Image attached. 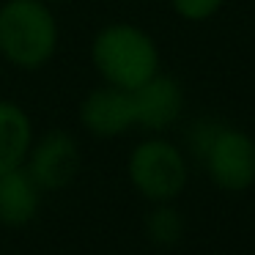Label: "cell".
<instances>
[{
	"instance_id": "4",
	"label": "cell",
	"mask_w": 255,
	"mask_h": 255,
	"mask_svg": "<svg viewBox=\"0 0 255 255\" xmlns=\"http://www.w3.org/2000/svg\"><path fill=\"white\" fill-rule=\"evenodd\" d=\"M198 162L217 189L247 192L255 184V137L239 127L217 124Z\"/></svg>"
},
{
	"instance_id": "11",
	"label": "cell",
	"mask_w": 255,
	"mask_h": 255,
	"mask_svg": "<svg viewBox=\"0 0 255 255\" xmlns=\"http://www.w3.org/2000/svg\"><path fill=\"white\" fill-rule=\"evenodd\" d=\"M222 6H225V0H170L173 14L178 19H184V22H192V25L214 19L222 11Z\"/></svg>"
},
{
	"instance_id": "7",
	"label": "cell",
	"mask_w": 255,
	"mask_h": 255,
	"mask_svg": "<svg viewBox=\"0 0 255 255\" xmlns=\"http://www.w3.org/2000/svg\"><path fill=\"white\" fill-rule=\"evenodd\" d=\"M80 127L96 140H113L134 129L132 94L116 85H105L88 91L77 107Z\"/></svg>"
},
{
	"instance_id": "3",
	"label": "cell",
	"mask_w": 255,
	"mask_h": 255,
	"mask_svg": "<svg viewBox=\"0 0 255 255\" xmlns=\"http://www.w3.org/2000/svg\"><path fill=\"white\" fill-rule=\"evenodd\" d=\"M127 176L148 203H176L189 181V156L162 134L140 140L127 156Z\"/></svg>"
},
{
	"instance_id": "8",
	"label": "cell",
	"mask_w": 255,
	"mask_h": 255,
	"mask_svg": "<svg viewBox=\"0 0 255 255\" xmlns=\"http://www.w3.org/2000/svg\"><path fill=\"white\" fill-rule=\"evenodd\" d=\"M41 187L22 167L0 173V225L25 228L36 220L41 209Z\"/></svg>"
},
{
	"instance_id": "2",
	"label": "cell",
	"mask_w": 255,
	"mask_h": 255,
	"mask_svg": "<svg viewBox=\"0 0 255 255\" xmlns=\"http://www.w3.org/2000/svg\"><path fill=\"white\" fill-rule=\"evenodd\" d=\"M61 28L44 0H3L0 3V58L19 72L47 66L58 52Z\"/></svg>"
},
{
	"instance_id": "6",
	"label": "cell",
	"mask_w": 255,
	"mask_h": 255,
	"mask_svg": "<svg viewBox=\"0 0 255 255\" xmlns=\"http://www.w3.org/2000/svg\"><path fill=\"white\" fill-rule=\"evenodd\" d=\"M129 94H132L134 129H143L148 134H165L184 116V88L176 77L165 72H156Z\"/></svg>"
},
{
	"instance_id": "9",
	"label": "cell",
	"mask_w": 255,
	"mask_h": 255,
	"mask_svg": "<svg viewBox=\"0 0 255 255\" xmlns=\"http://www.w3.org/2000/svg\"><path fill=\"white\" fill-rule=\"evenodd\" d=\"M36 140L33 118L14 99H0V173L22 167Z\"/></svg>"
},
{
	"instance_id": "5",
	"label": "cell",
	"mask_w": 255,
	"mask_h": 255,
	"mask_svg": "<svg viewBox=\"0 0 255 255\" xmlns=\"http://www.w3.org/2000/svg\"><path fill=\"white\" fill-rule=\"evenodd\" d=\"M83 165V151L72 132L66 129H50L33 140L25 159V170L30 173L41 192H61L74 184Z\"/></svg>"
},
{
	"instance_id": "12",
	"label": "cell",
	"mask_w": 255,
	"mask_h": 255,
	"mask_svg": "<svg viewBox=\"0 0 255 255\" xmlns=\"http://www.w3.org/2000/svg\"><path fill=\"white\" fill-rule=\"evenodd\" d=\"M44 3H50V6H55V3H66V0H44Z\"/></svg>"
},
{
	"instance_id": "1",
	"label": "cell",
	"mask_w": 255,
	"mask_h": 255,
	"mask_svg": "<svg viewBox=\"0 0 255 255\" xmlns=\"http://www.w3.org/2000/svg\"><path fill=\"white\" fill-rule=\"evenodd\" d=\"M91 63L105 85L134 91L162 72L154 36L134 22H107L91 39Z\"/></svg>"
},
{
	"instance_id": "10",
	"label": "cell",
	"mask_w": 255,
	"mask_h": 255,
	"mask_svg": "<svg viewBox=\"0 0 255 255\" xmlns=\"http://www.w3.org/2000/svg\"><path fill=\"white\" fill-rule=\"evenodd\" d=\"M187 222L184 214L173 203H151V211L145 214V236L156 247H176L184 239Z\"/></svg>"
}]
</instances>
